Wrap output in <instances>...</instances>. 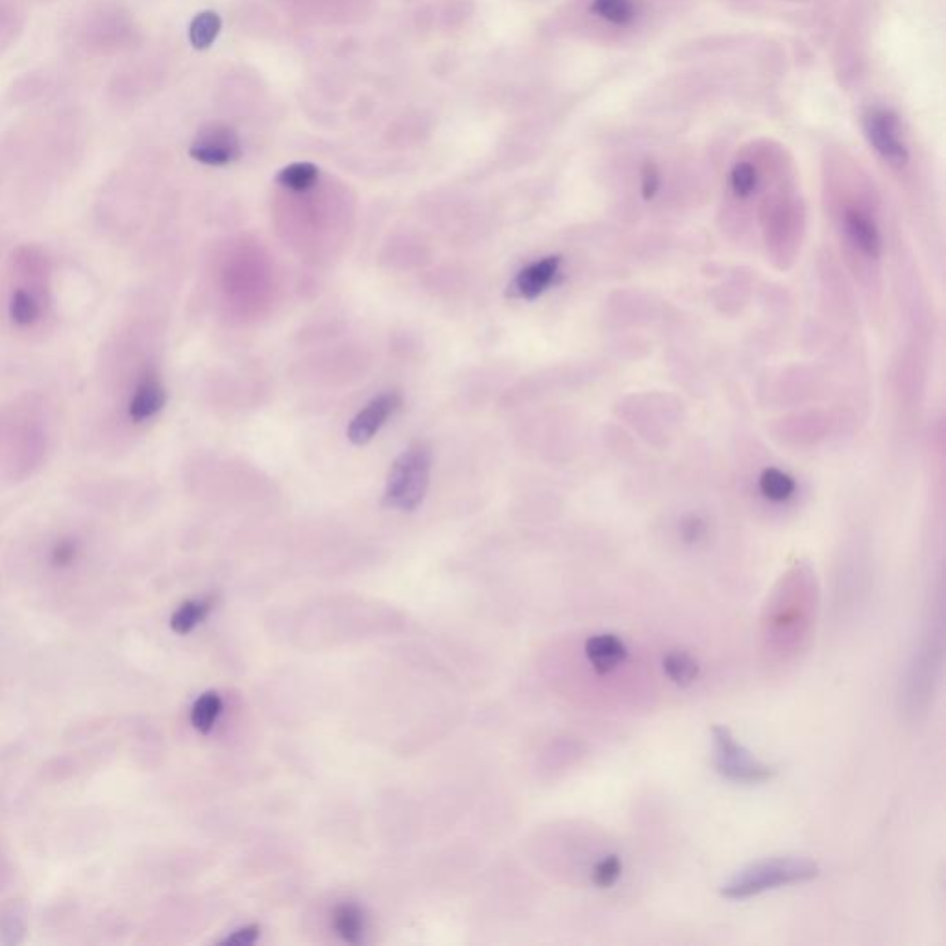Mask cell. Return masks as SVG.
Here are the masks:
<instances>
[{
	"mask_svg": "<svg viewBox=\"0 0 946 946\" xmlns=\"http://www.w3.org/2000/svg\"><path fill=\"white\" fill-rule=\"evenodd\" d=\"M760 183V170L752 159H740L728 174V187L736 198H749Z\"/></svg>",
	"mask_w": 946,
	"mask_h": 946,
	"instance_id": "9a60e30c",
	"label": "cell"
},
{
	"mask_svg": "<svg viewBox=\"0 0 946 946\" xmlns=\"http://www.w3.org/2000/svg\"><path fill=\"white\" fill-rule=\"evenodd\" d=\"M821 873L819 863L806 856H775L752 862L740 869L721 887L728 900L758 897L765 891L804 884Z\"/></svg>",
	"mask_w": 946,
	"mask_h": 946,
	"instance_id": "6da1fadb",
	"label": "cell"
},
{
	"mask_svg": "<svg viewBox=\"0 0 946 946\" xmlns=\"http://www.w3.org/2000/svg\"><path fill=\"white\" fill-rule=\"evenodd\" d=\"M664 671L677 686H690L699 677V662L688 651H669L664 656Z\"/></svg>",
	"mask_w": 946,
	"mask_h": 946,
	"instance_id": "4fadbf2b",
	"label": "cell"
},
{
	"mask_svg": "<svg viewBox=\"0 0 946 946\" xmlns=\"http://www.w3.org/2000/svg\"><path fill=\"white\" fill-rule=\"evenodd\" d=\"M220 712H222V699H220L219 693L207 692L204 695H200L196 699V703L193 704V710H191V723L193 727L206 734L209 732L215 721L219 719Z\"/></svg>",
	"mask_w": 946,
	"mask_h": 946,
	"instance_id": "ac0fdd59",
	"label": "cell"
},
{
	"mask_svg": "<svg viewBox=\"0 0 946 946\" xmlns=\"http://www.w3.org/2000/svg\"><path fill=\"white\" fill-rule=\"evenodd\" d=\"M660 189H662V170L658 169V165L653 161L643 163L640 170V193L643 200H653Z\"/></svg>",
	"mask_w": 946,
	"mask_h": 946,
	"instance_id": "7402d4cb",
	"label": "cell"
},
{
	"mask_svg": "<svg viewBox=\"0 0 946 946\" xmlns=\"http://www.w3.org/2000/svg\"><path fill=\"white\" fill-rule=\"evenodd\" d=\"M318 174V167L313 163H292L289 167L279 170L276 182L285 189L302 193L318 182Z\"/></svg>",
	"mask_w": 946,
	"mask_h": 946,
	"instance_id": "e0dca14e",
	"label": "cell"
},
{
	"mask_svg": "<svg viewBox=\"0 0 946 946\" xmlns=\"http://www.w3.org/2000/svg\"><path fill=\"white\" fill-rule=\"evenodd\" d=\"M74 558H76V544L71 540H61L52 549V562L60 568L73 564Z\"/></svg>",
	"mask_w": 946,
	"mask_h": 946,
	"instance_id": "cb8c5ba5",
	"label": "cell"
},
{
	"mask_svg": "<svg viewBox=\"0 0 946 946\" xmlns=\"http://www.w3.org/2000/svg\"><path fill=\"white\" fill-rule=\"evenodd\" d=\"M865 139L887 165L902 169L911 158L908 135L897 111L886 106H871L862 115Z\"/></svg>",
	"mask_w": 946,
	"mask_h": 946,
	"instance_id": "277c9868",
	"label": "cell"
},
{
	"mask_svg": "<svg viewBox=\"0 0 946 946\" xmlns=\"http://www.w3.org/2000/svg\"><path fill=\"white\" fill-rule=\"evenodd\" d=\"M400 407L401 396L398 392L379 394L355 414V418L348 425V440L355 446L368 444Z\"/></svg>",
	"mask_w": 946,
	"mask_h": 946,
	"instance_id": "8992f818",
	"label": "cell"
},
{
	"mask_svg": "<svg viewBox=\"0 0 946 946\" xmlns=\"http://www.w3.org/2000/svg\"><path fill=\"white\" fill-rule=\"evenodd\" d=\"M222 30V19L217 12H202L196 15L189 26L191 45L198 50H206L215 43Z\"/></svg>",
	"mask_w": 946,
	"mask_h": 946,
	"instance_id": "2e32d148",
	"label": "cell"
},
{
	"mask_svg": "<svg viewBox=\"0 0 946 946\" xmlns=\"http://www.w3.org/2000/svg\"><path fill=\"white\" fill-rule=\"evenodd\" d=\"M431 449L424 442H414L392 462L383 505L387 509L413 512L424 503L431 479Z\"/></svg>",
	"mask_w": 946,
	"mask_h": 946,
	"instance_id": "7a4b0ae2",
	"label": "cell"
},
{
	"mask_svg": "<svg viewBox=\"0 0 946 946\" xmlns=\"http://www.w3.org/2000/svg\"><path fill=\"white\" fill-rule=\"evenodd\" d=\"M562 259L558 255H547L523 267L510 281L509 296L520 300H534L555 283L560 274Z\"/></svg>",
	"mask_w": 946,
	"mask_h": 946,
	"instance_id": "52a82bcc",
	"label": "cell"
},
{
	"mask_svg": "<svg viewBox=\"0 0 946 946\" xmlns=\"http://www.w3.org/2000/svg\"><path fill=\"white\" fill-rule=\"evenodd\" d=\"M209 603L206 601H187L178 608L170 618V629L176 634H189L198 627L209 614Z\"/></svg>",
	"mask_w": 946,
	"mask_h": 946,
	"instance_id": "d6986e66",
	"label": "cell"
},
{
	"mask_svg": "<svg viewBox=\"0 0 946 946\" xmlns=\"http://www.w3.org/2000/svg\"><path fill=\"white\" fill-rule=\"evenodd\" d=\"M714 767L721 777L734 784H764L775 777L777 769L754 758L734 734L723 725L712 728Z\"/></svg>",
	"mask_w": 946,
	"mask_h": 946,
	"instance_id": "3957f363",
	"label": "cell"
},
{
	"mask_svg": "<svg viewBox=\"0 0 946 946\" xmlns=\"http://www.w3.org/2000/svg\"><path fill=\"white\" fill-rule=\"evenodd\" d=\"M584 653L597 675H608L625 664L629 649L616 634H595L584 643Z\"/></svg>",
	"mask_w": 946,
	"mask_h": 946,
	"instance_id": "30bf717a",
	"label": "cell"
},
{
	"mask_svg": "<svg viewBox=\"0 0 946 946\" xmlns=\"http://www.w3.org/2000/svg\"><path fill=\"white\" fill-rule=\"evenodd\" d=\"M167 401V392L158 376H145L137 385L134 396L128 405V414L134 422H146L161 413Z\"/></svg>",
	"mask_w": 946,
	"mask_h": 946,
	"instance_id": "8fae6325",
	"label": "cell"
},
{
	"mask_svg": "<svg viewBox=\"0 0 946 946\" xmlns=\"http://www.w3.org/2000/svg\"><path fill=\"white\" fill-rule=\"evenodd\" d=\"M621 871H623V863L619 860L618 856H605L603 860L595 863L594 871H592V882H594L597 887H612L619 880L621 876Z\"/></svg>",
	"mask_w": 946,
	"mask_h": 946,
	"instance_id": "44dd1931",
	"label": "cell"
},
{
	"mask_svg": "<svg viewBox=\"0 0 946 946\" xmlns=\"http://www.w3.org/2000/svg\"><path fill=\"white\" fill-rule=\"evenodd\" d=\"M261 935V928L255 926V924H250V926H244V928H239L235 930L233 934L228 935L226 939L220 941V945L226 946H250L254 945L255 941L259 939Z\"/></svg>",
	"mask_w": 946,
	"mask_h": 946,
	"instance_id": "603a6c76",
	"label": "cell"
},
{
	"mask_svg": "<svg viewBox=\"0 0 946 946\" xmlns=\"http://www.w3.org/2000/svg\"><path fill=\"white\" fill-rule=\"evenodd\" d=\"M10 316L17 326H32L41 316V305L30 292L17 289L10 298Z\"/></svg>",
	"mask_w": 946,
	"mask_h": 946,
	"instance_id": "ffe728a7",
	"label": "cell"
},
{
	"mask_svg": "<svg viewBox=\"0 0 946 946\" xmlns=\"http://www.w3.org/2000/svg\"><path fill=\"white\" fill-rule=\"evenodd\" d=\"M191 158L211 167H224L241 158V141L228 126L213 124L202 130L189 148Z\"/></svg>",
	"mask_w": 946,
	"mask_h": 946,
	"instance_id": "5b68a950",
	"label": "cell"
},
{
	"mask_svg": "<svg viewBox=\"0 0 946 946\" xmlns=\"http://www.w3.org/2000/svg\"><path fill=\"white\" fill-rule=\"evenodd\" d=\"M704 533H706V525H704L703 520H699V518H690V520H686L684 525H682V536H684V540L690 542V544L699 542V540L703 538Z\"/></svg>",
	"mask_w": 946,
	"mask_h": 946,
	"instance_id": "d4e9b609",
	"label": "cell"
},
{
	"mask_svg": "<svg viewBox=\"0 0 946 946\" xmlns=\"http://www.w3.org/2000/svg\"><path fill=\"white\" fill-rule=\"evenodd\" d=\"M333 926L346 943L357 945L361 943L364 934L363 911L355 904H340L333 913Z\"/></svg>",
	"mask_w": 946,
	"mask_h": 946,
	"instance_id": "5bb4252c",
	"label": "cell"
},
{
	"mask_svg": "<svg viewBox=\"0 0 946 946\" xmlns=\"http://www.w3.org/2000/svg\"><path fill=\"white\" fill-rule=\"evenodd\" d=\"M841 226L850 243L862 254L878 257L882 250V235L873 217L860 206H847L841 213Z\"/></svg>",
	"mask_w": 946,
	"mask_h": 946,
	"instance_id": "9c48e42d",
	"label": "cell"
},
{
	"mask_svg": "<svg viewBox=\"0 0 946 946\" xmlns=\"http://www.w3.org/2000/svg\"><path fill=\"white\" fill-rule=\"evenodd\" d=\"M588 15L599 25V30L625 32L640 25L645 15L643 0H590Z\"/></svg>",
	"mask_w": 946,
	"mask_h": 946,
	"instance_id": "ba28073f",
	"label": "cell"
},
{
	"mask_svg": "<svg viewBox=\"0 0 946 946\" xmlns=\"http://www.w3.org/2000/svg\"><path fill=\"white\" fill-rule=\"evenodd\" d=\"M760 494L773 503H786L795 496L797 483L789 473L780 468H765L758 479Z\"/></svg>",
	"mask_w": 946,
	"mask_h": 946,
	"instance_id": "7c38bea8",
	"label": "cell"
}]
</instances>
